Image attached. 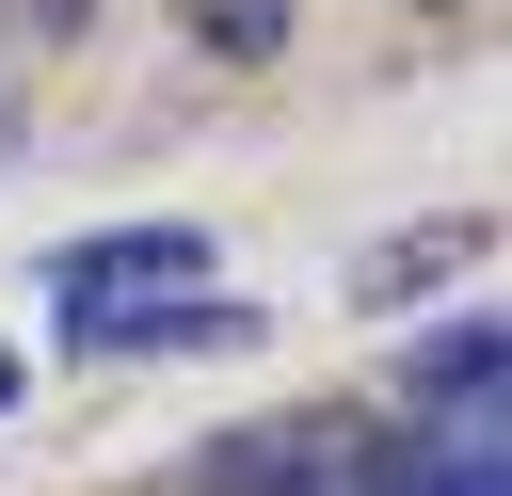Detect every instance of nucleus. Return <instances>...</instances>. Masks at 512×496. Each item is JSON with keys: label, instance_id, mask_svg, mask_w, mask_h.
<instances>
[{"label": "nucleus", "instance_id": "nucleus-1", "mask_svg": "<svg viewBox=\"0 0 512 496\" xmlns=\"http://www.w3.org/2000/svg\"><path fill=\"white\" fill-rule=\"evenodd\" d=\"M192 272H208L192 224H112V240L64 256V336H80V352H128L160 304H192Z\"/></svg>", "mask_w": 512, "mask_h": 496}, {"label": "nucleus", "instance_id": "nucleus-2", "mask_svg": "<svg viewBox=\"0 0 512 496\" xmlns=\"http://www.w3.org/2000/svg\"><path fill=\"white\" fill-rule=\"evenodd\" d=\"M208 496H400V448L352 416H288V432H240L208 464Z\"/></svg>", "mask_w": 512, "mask_h": 496}, {"label": "nucleus", "instance_id": "nucleus-3", "mask_svg": "<svg viewBox=\"0 0 512 496\" xmlns=\"http://www.w3.org/2000/svg\"><path fill=\"white\" fill-rule=\"evenodd\" d=\"M176 16H192V32H208V48H240V64H256V48H272V32H288V0H176Z\"/></svg>", "mask_w": 512, "mask_h": 496}, {"label": "nucleus", "instance_id": "nucleus-4", "mask_svg": "<svg viewBox=\"0 0 512 496\" xmlns=\"http://www.w3.org/2000/svg\"><path fill=\"white\" fill-rule=\"evenodd\" d=\"M16 384H32V368H16V352H0V416H16Z\"/></svg>", "mask_w": 512, "mask_h": 496}]
</instances>
